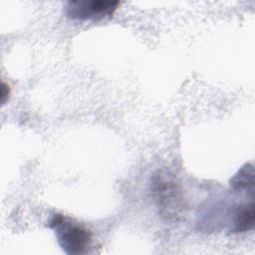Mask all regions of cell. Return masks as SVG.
Returning a JSON list of instances; mask_svg holds the SVG:
<instances>
[{
  "label": "cell",
  "instance_id": "cell-1",
  "mask_svg": "<svg viewBox=\"0 0 255 255\" xmlns=\"http://www.w3.org/2000/svg\"><path fill=\"white\" fill-rule=\"evenodd\" d=\"M47 227L54 230L58 244L68 255L86 253L92 243V232L82 223L62 213H54Z\"/></svg>",
  "mask_w": 255,
  "mask_h": 255
},
{
  "label": "cell",
  "instance_id": "cell-2",
  "mask_svg": "<svg viewBox=\"0 0 255 255\" xmlns=\"http://www.w3.org/2000/svg\"><path fill=\"white\" fill-rule=\"evenodd\" d=\"M152 193L160 212L168 218H175L182 209L180 190L170 174L158 172L152 180Z\"/></svg>",
  "mask_w": 255,
  "mask_h": 255
},
{
  "label": "cell",
  "instance_id": "cell-3",
  "mask_svg": "<svg viewBox=\"0 0 255 255\" xmlns=\"http://www.w3.org/2000/svg\"><path fill=\"white\" fill-rule=\"evenodd\" d=\"M121 3L115 0H77L64 5L65 15L73 20L98 21L113 17Z\"/></svg>",
  "mask_w": 255,
  "mask_h": 255
},
{
  "label": "cell",
  "instance_id": "cell-4",
  "mask_svg": "<svg viewBox=\"0 0 255 255\" xmlns=\"http://www.w3.org/2000/svg\"><path fill=\"white\" fill-rule=\"evenodd\" d=\"M254 218L253 200L233 205L229 212V232L242 233L253 229Z\"/></svg>",
  "mask_w": 255,
  "mask_h": 255
},
{
  "label": "cell",
  "instance_id": "cell-5",
  "mask_svg": "<svg viewBox=\"0 0 255 255\" xmlns=\"http://www.w3.org/2000/svg\"><path fill=\"white\" fill-rule=\"evenodd\" d=\"M230 188L234 192L246 193L254 196V167L252 163H245L230 178Z\"/></svg>",
  "mask_w": 255,
  "mask_h": 255
},
{
  "label": "cell",
  "instance_id": "cell-6",
  "mask_svg": "<svg viewBox=\"0 0 255 255\" xmlns=\"http://www.w3.org/2000/svg\"><path fill=\"white\" fill-rule=\"evenodd\" d=\"M9 95H10V88H9V86L6 83L2 82V84H1V96H0L1 104L2 105H4L5 102L8 100Z\"/></svg>",
  "mask_w": 255,
  "mask_h": 255
}]
</instances>
